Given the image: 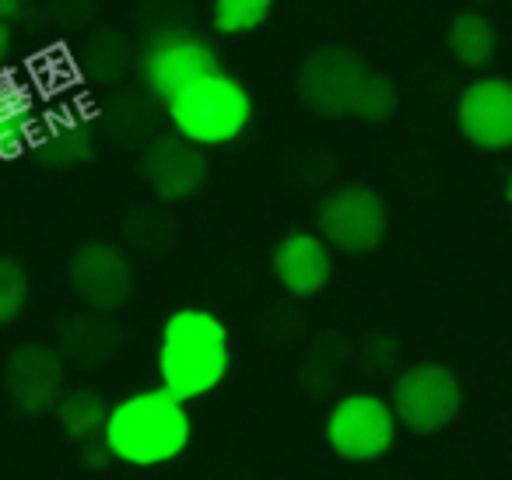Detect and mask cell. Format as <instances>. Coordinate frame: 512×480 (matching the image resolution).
<instances>
[{
	"label": "cell",
	"instance_id": "1",
	"mask_svg": "<svg viewBox=\"0 0 512 480\" xmlns=\"http://www.w3.org/2000/svg\"><path fill=\"white\" fill-rule=\"evenodd\" d=\"M232 368L228 326L200 305H183L162 326L158 344V379L176 400L190 403L214 393Z\"/></svg>",
	"mask_w": 512,
	"mask_h": 480
},
{
	"label": "cell",
	"instance_id": "2",
	"mask_svg": "<svg viewBox=\"0 0 512 480\" xmlns=\"http://www.w3.org/2000/svg\"><path fill=\"white\" fill-rule=\"evenodd\" d=\"M193 438V421L186 414V403L172 393L141 389L109 407L102 424V445L109 456L127 466H162L186 452Z\"/></svg>",
	"mask_w": 512,
	"mask_h": 480
},
{
	"label": "cell",
	"instance_id": "3",
	"mask_svg": "<svg viewBox=\"0 0 512 480\" xmlns=\"http://www.w3.org/2000/svg\"><path fill=\"white\" fill-rule=\"evenodd\" d=\"M165 113H169L172 134H179L183 141L197 148H221L246 134L253 120V99L232 74L211 71L172 95L165 102Z\"/></svg>",
	"mask_w": 512,
	"mask_h": 480
},
{
	"label": "cell",
	"instance_id": "4",
	"mask_svg": "<svg viewBox=\"0 0 512 480\" xmlns=\"http://www.w3.org/2000/svg\"><path fill=\"white\" fill-rule=\"evenodd\" d=\"M211 71H221L218 53L190 25L148 32L144 46L137 50V74L144 81V92L158 102H169L176 92H183L186 85Z\"/></svg>",
	"mask_w": 512,
	"mask_h": 480
},
{
	"label": "cell",
	"instance_id": "5",
	"mask_svg": "<svg viewBox=\"0 0 512 480\" xmlns=\"http://www.w3.org/2000/svg\"><path fill=\"white\" fill-rule=\"evenodd\" d=\"M390 407L397 424L414 435H435L449 428L463 410V382L442 361H418L404 368L393 382Z\"/></svg>",
	"mask_w": 512,
	"mask_h": 480
},
{
	"label": "cell",
	"instance_id": "6",
	"mask_svg": "<svg viewBox=\"0 0 512 480\" xmlns=\"http://www.w3.org/2000/svg\"><path fill=\"white\" fill-rule=\"evenodd\" d=\"M316 228H320V239L330 249L344 256H365L376 253L386 239V228H390V214L386 204L376 190L369 186H337L316 207Z\"/></svg>",
	"mask_w": 512,
	"mask_h": 480
},
{
	"label": "cell",
	"instance_id": "7",
	"mask_svg": "<svg viewBox=\"0 0 512 480\" xmlns=\"http://www.w3.org/2000/svg\"><path fill=\"white\" fill-rule=\"evenodd\" d=\"M369 78V64L355 50L323 46L302 60L299 74H295V92H299L302 106L313 109L316 116L344 120V116H355L358 95Z\"/></svg>",
	"mask_w": 512,
	"mask_h": 480
},
{
	"label": "cell",
	"instance_id": "8",
	"mask_svg": "<svg viewBox=\"0 0 512 480\" xmlns=\"http://www.w3.org/2000/svg\"><path fill=\"white\" fill-rule=\"evenodd\" d=\"M397 414L376 393H348L327 414V445L348 463H372L397 442Z\"/></svg>",
	"mask_w": 512,
	"mask_h": 480
},
{
	"label": "cell",
	"instance_id": "9",
	"mask_svg": "<svg viewBox=\"0 0 512 480\" xmlns=\"http://www.w3.org/2000/svg\"><path fill=\"white\" fill-rule=\"evenodd\" d=\"M4 393L11 407L25 417H43L64 396L67 361L60 358L57 347L46 344H18L4 361Z\"/></svg>",
	"mask_w": 512,
	"mask_h": 480
},
{
	"label": "cell",
	"instance_id": "10",
	"mask_svg": "<svg viewBox=\"0 0 512 480\" xmlns=\"http://www.w3.org/2000/svg\"><path fill=\"white\" fill-rule=\"evenodd\" d=\"M71 291L85 302V309L116 312L134 295V263L113 242H85L67 260Z\"/></svg>",
	"mask_w": 512,
	"mask_h": 480
},
{
	"label": "cell",
	"instance_id": "11",
	"mask_svg": "<svg viewBox=\"0 0 512 480\" xmlns=\"http://www.w3.org/2000/svg\"><path fill=\"white\" fill-rule=\"evenodd\" d=\"M141 179L151 186L158 200L176 204V200H190L204 190L207 183V155L204 148L183 141L179 134H158L148 148L141 151V165H137Z\"/></svg>",
	"mask_w": 512,
	"mask_h": 480
},
{
	"label": "cell",
	"instance_id": "12",
	"mask_svg": "<svg viewBox=\"0 0 512 480\" xmlns=\"http://www.w3.org/2000/svg\"><path fill=\"white\" fill-rule=\"evenodd\" d=\"M456 127L467 144L481 151L512 148V81L477 78L460 92L456 102Z\"/></svg>",
	"mask_w": 512,
	"mask_h": 480
},
{
	"label": "cell",
	"instance_id": "13",
	"mask_svg": "<svg viewBox=\"0 0 512 480\" xmlns=\"http://www.w3.org/2000/svg\"><path fill=\"white\" fill-rule=\"evenodd\" d=\"M271 270L292 298H313L334 277V256L316 232H292L274 246Z\"/></svg>",
	"mask_w": 512,
	"mask_h": 480
},
{
	"label": "cell",
	"instance_id": "14",
	"mask_svg": "<svg viewBox=\"0 0 512 480\" xmlns=\"http://www.w3.org/2000/svg\"><path fill=\"white\" fill-rule=\"evenodd\" d=\"M123 344V330L109 312H71L57 323V351L81 372L102 368Z\"/></svg>",
	"mask_w": 512,
	"mask_h": 480
},
{
	"label": "cell",
	"instance_id": "15",
	"mask_svg": "<svg viewBox=\"0 0 512 480\" xmlns=\"http://www.w3.org/2000/svg\"><path fill=\"white\" fill-rule=\"evenodd\" d=\"M29 151L50 172L81 169L95 158V127L78 113H53L39 120Z\"/></svg>",
	"mask_w": 512,
	"mask_h": 480
},
{
	"label": "cell",
	"instance_id": "16",
	"mask_svg": "<svg viewBox=\"0 0 512 480\" xmlns=\"http://www.w3.org/2000/svg\"><path fill=\"white\" fill-rule=\"evenodd\" d=\"M78 67L95 85H120L137 67V46L120 29H92L78 46Z\"/></svg>",
	"mask_w": 512,
	"mask_h": 480
},
{
	"label": "cell",
	"instance_id": "17",
	"mask_svg": "<svg viewBox=\"0 0 512 480\" xmlns=\"http://www.w3.org/2000/svg\"><path fill=\"white\" fill-rule=\"evenodd\" d=\"M39 109L36 95L25 81L4 74L0 78V158L11 162V158L25 155L32 148V137L39 130Z\"/></svg>",
	"mask_w": 512,
	"mask_h": 480
},
{
	"label": "cell",
	"instance_id": "18",
	"mask_svg": "<svg viewBox=\"0 0 512 480\" xmlns=\"http://www.w3.org/2000/svg\"><path fill=\"white\" fill-rule=\"evenodd\" d=\"M102 127L123 148H148L158 137V116L148 92H116L102 102Z\"/></svg>",
	"mask_w": 512,
	"mask_h": 480
},
{
	"label": "cell",
	"instance_id": "19",
	"mask_svg": "<svg viewBox=\"0 0 512 480\" xmlns=\"http://www.w3.org/2000/svg\"><path fill=\"white\" fill-rule=\"evenodd\" d=\"M446 46H449V57H453L460 67H467V71H481V67H488L491 60H495L498 32L484 15H477V11H463V15H456L453 22H449Z\"/></svg>",
	"mask_w": 512,
	"mask_h": 480
},
{
	"label": "cell",
	"instance_id": "20",
	"mask_svg": "<svg viewBox=\"0 0 512 480\" xmlns=\"http://www.w3.org/2000/svg\"><path fill=\"white\" fill-rule=\"evenodd\" d=\"M53 414H57L60 428H64L74 442H88V438H95L102 431V424H106V417H109V407L95 389H71V393L64 389V396H60V403L53 407Z\"/></svg>",
	"mask_w": 512,
	"mask_h": 480
},
{
	"label": "cell",
	"instance_id": "21",
	"mask_svg": "<svg viewBox=\"0 0 512 480\" xmlns=\"http://www.w3.org/2000/svg\"><path fill=\"white\" fill-rule=\"evenodd\" d=\"M274 0H211V29L218 36H246L271 18Z\"/></svg>",
	"mask_w": 512,
	"mask_h": 480
},
{
	"label": "cell",
	"instance_id": "22",
	"mask_svg": "<svg viewBox=\"0 0 512 480\" xmlns=\"http://www.w3.org/2000/svg\"><path fill=\"white\" fill-rule=\"evenodd\" d=\"M123 235H127V242L137 253L158 256L172 242V218L165 211H158V207H137L123 221Z\"/></svg>",
	"mask_w": 512,
	"mask_h": 480
},
{
	"label": "cell",
	"instance_id": "23",
	"mask_svg": "<svg viewBox=\"0 0 512 480\" xmlns=\"http://www.w3.org/2000/svg\"><path fill=\"white\" fill-rule=\"evenodd\" d=\"M29 302V270L15 256H0V330L22 316Z\"/></svg>",
	"mask_w": 512,
	"mask_h": 480
},
{
	"label": "cell",
	"instance_id": "24",
	"mask_svg": "<svg viewBox=\"0 0 512 480\" xmlns=\"http://www.w3.org/2000/svg\"><path fill=\"white\" fill-rule=\"evenodd\" d=\"M397 88H393L390 78H383V74H372L369 81H365L362 95H358V106H355V120L362 123H383L390 120L393 113H397Z\"/></svg>",
	"mask_w": 512,
	"mask_h": 480
},
{
	"label": "cell",
	"instance_id": "25",
	"mask_svg": "<svg viewBox=\"0 0 512 480\" xmlns=\"http://www.w3.org/2000/svg\"><path fill=\"white\" fill-rule=\"evenodd\" d=\"M95 15H99V0H46V18L57 29L81 32L95 22Z\"/></svg>",
	"mask_w": 512,
	"mask_h": 480
},
{
	"label": "cell",
	"instance_id": "26",
	"mask_svg": "<svg viewBox=\"0 0 512 480\" xmlns=\"http://www.w3.org/2000/svg\"><path fill=\"white\" fill-rule=\"evenodd\" d=\"M29 15H32V4H29V0H0V25L25 22Z\"/></svg>",
	"mask_w": 512,
	"mask_h": 480
},
{
	"label": "cell",
	"instance_id": "27",
	"mask_svg": "<svg viewBox=\"0 0 512 480\" xmlns=\"http://www.w3.org/2000/svg\"><path fill=\"white\" fill-rule=\"evenodd\" d=\"M81 459H85V466H95V470H102V466L109 463V449L102 442H92V438H88L85 445H81Z\"/></svg>",
	"mask_w": 512,
	"mask_h": 480
},
{
	"label": "cell",
	"instance_id": "28",
	"mask_svg": "<svg viewBox=\"0 0 512 480\" xmlns=\"http://www.w3.org/2000/svg\"><path fill=\"white\" fill-rule=\"evenodd\" d=\"M11 50H15V32H11V25H0V67L8 64Z\"/></svg>",
	"mask_w": 512,
	"mask_h": 480
},
{
	"label": "cell",
	"instance_id": "29",
	"mask_svg": "<svg viewBox=\"0 0 512 480\" xmlns=\"http://www.w3.org/2000/svg\"><path fill=\"white\" fill-rule=\"evenodd\" d=\"M505 200L512 204V172H509V179H505Z\"/></svg>",
	"mask_w": 512,
	"mask_h": 480
}]
</instances>
